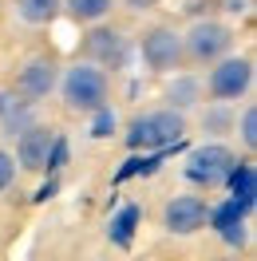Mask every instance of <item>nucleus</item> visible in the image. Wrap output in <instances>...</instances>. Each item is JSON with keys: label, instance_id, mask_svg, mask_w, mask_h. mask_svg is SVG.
<instances>
[{"label": "nucleus", "instance_id": "nucleus-1", "mask_svg": "<svg viewBox=\"0 0 257 261\" xmlns=\"http://www.w3.org/2000/svg\"><path fill=\"white\" fill-rule=\"evenodd\" d=\"M56 91H60V99H64V107L71 115H91V111L111 103V80L91 60H75V64L60 67Z\"/></svg>", "mask_w": 257, "mask_h": 261}, {"label": "nucleus", "instance_id": "nucleus-2", "mask_svg": "<svg viewBox=\"0 0 257 261\" xmlns=\"http://www.w3.org/2000/svg\"><path fill=\"white\" fill-rule=\"evenodd\" d=\"M182 139H186V115L174 111V107L139 111L123 127L127 150H166V147H178Z\"/></svg>", "mask_w": 257, "mask_h": 261}, {"label": "nucleus", "instance_id": "nucleus-3", "mask_svg": "<svg viewBox=\"0 0 257 261\" xmlns=\"http://www.w3.org/2000/svg\"><path fill=\"white\" fill-rule=\"evenodd\" d=\"M234 44H238L234 24H225V20H218V16L194 20L190 28L182 32V56H186V64H194V67H210L214 60H222L225 51H234Z\"/></svg>", "mask_w": 257, "mask_h": 261}, {"label": "nucleus", "instance_id": "nucleus-4", "mask_svg": "<svg viewBox=\"0 0 257 261\" xmlns=\"http://www.w3.org/2000/svg\"><path fill=\"white\" fill-rule=\"evenodd\" d=\"M67 154V143L60 130L52 127H40V123H32V127H24L16 135V166L20 170H28V174H44V170H60V163H64Z\"/></svg>", "mask_w": 257, "mask_h": 261}, {"label": "nucleus", "instance_id": "nucleus-5", "mask_svg": "<svg viewBox=\"0 0 257 261\" xmlns=\"http://www.w3.org/2000/svg\"><path fill=\"white\" fill-rule=\"evenodd\" d=\"M202 91L210 99H225V103H238L253 91V60L249 56H234L225 51L222 60H214L206 67V80H202Z\"/></svg>", "mask_w": 257, "mask_h": 261}, {"label": "nucleus", "instance_id": "nucleus-6", "mask_svg": "<svg viewBox=\"0 0 257 261\" xmlns=\"http://www.w3.org/2000/svg\"><path fill=\"white\" fill-rule=\"evenodd\" d=\"M135 51L146 64V71H155V75H170V71H178L186 64V56H182V32L174 24H150V28H143V36L135 40Z\"/></svg>", "mask_w": 257, "mask_h": 261}, {"label": "nucleus", "instance_id": "nucleus-7", "mask_svg": "<svg viewBox=\"0 0 257 261\" xmlns=\"http://www.w3.org/2000/svg\"><path fill=\"white\" fill-rule=\"evenodd\" d=\"M234 163H238V154L225 147V143H202V147H194L186 154L182 178L190 182L194 190H218V186H225Z\"/></svg>", "mask_w": 257, "mask_h": 261}, {"label": "nucleus", "instance_id": "nucleus-8", "mask_svg": "<svg viewBox=\"0 0 257 261\" xmlns=\"http://www.w3.org/2000/svg\"><path fill=\"white\" fill-rule=\"evenodd\" d=\"M131 56H135V40H131L123 28H115V24H91L87 36H83V60H91L99 64L103 71H123L131 64Z\"/></svg>", "mask_w": 257, "mask_h": 261}, {"label": "nucleus", "instance_id": "nucleus-9", "mask_svg": "<svg viewBox=\"0 0 257 261\" xmlns=\"http://www.w3.org/2000/svg\"><path fill=\"white\" fill-rule=\"evenodd\" d=\"M210 218V198H202L198 190H182V194L162 202V229L174 238H190L206 226Z\"/></svg>", "mask_w": 257, "mask_h": 261}, {"label": "nucleus", "instance_id": "nucleus-10", "mask_svg": "<svg viewBox=\"0 0 257 261\" xmlns=\"http://www.w3.org/2000/svg\"><path fill=\"white\" fill-rule=\"evenodd\" d=\"M56 83H60V64L52 60V56H32V60H24L16 71V95L32 99V103H40V99L56 95Z\"/></svg>", "mask_w": 257, "mask_h": 261}, {"label": "nucleus", "instance_id": "nucleus-11", "mask_svg": "<svg viewBox=\"0 0 257 261\" xmlns=\"http://www.w3.org/2000/svg\"><path fill=\"white\" fill-rule=\"evenodd\" d=\"M206 222L214 226V233H218L229 249H245V242H249V210H245V206H238V202L229 198L222 206H210Z\"/></svg>", "mask_w": 257, "mask_h": 261}, {"label": "nucleus", "instance_id": "nucleus-12", "mask_svg": "<svg viewBox=\"0 0 257 261\" xmlns=\"http://www.w3.org/2000/svg\"><path fill=\"white\" fill-rule=\"evenodd\" d=\"M36 123V103L32 99L16 95V91H0V130L8 139H16L24 127Z\"/></svg>", "mask_w": 257, "mask_h": 261}, {"label": "nucleus", "instance_id": "nucleus-13", "mask_svg": "<svg viewBox=\"0 0 257 261\" xmlns=\"http://www.w3.org/2000/svg\"><path fill=\"white\" fill-rule=\"evenodd\" d=\"M170 75H174V80H170V87H166V107H174V111H182V115L194 111V107L202 103V95H206V91H202V75L182 71V67L170 71Z\"/></svg>", "mask_w": 257, "mask_h": 261}, {"label": "nucleus", "instance_id": "nucleus-14", "mask_svg": "<svg viewBox=\"0 0 257 261\" xmlns=\"http://www.w3.org/2000/svg\"><path fill=\"white\" fill-rule=\"evenodd\" d=\"M225 186H229V198L238 206H245V210L253 214V206H257V166H253V159H238L234 170H229V178H225Z\"/></svg>", "mask_w": 257, "mask_h": 261}, {"label": "nucleus", "instance_id": "nucleus-15", "mask_svg": "<svg viewBox=\"0 0 257 261\" xmlns=\"http://www.w3.org/2000/svg\"><path fill=\"white\" fill-rule=\"evenodd\" d=\"M115 8H119V0H64V4H60V12H67V20L80 24V28H91V24L111 20Z\"/></svg>", "mask_w": 257, "mask_h": 261}, {"label": "nucleus", "instance_id": "nucleus-16", "mask_svg": "<svg viewBox=\"0 0 257 261\" xmlns=\"http://www.w3.org/2000/svg\"><path fill=\"white\" fill-rule=\"evenodd\" d=\"M60 4L64 0H16V20L28 28H48L60 16Z\"/></svg>", "mask_w": 257, "mask_h": 261}, {"label": "nucleus", "instance_id": "nucleus-17", "mask_svg": "<svg viewBox=\"0 0 257 261\" xmlns=\"http://www.w3.org/2000/svg\"><path fill=\"white\" fill-rule=\"evenodd\" d=\"M202 107V103H198ZM234 103H225V99H214V103H206L202 107V130L206 135H229L234 130Z\"/></svg>", "mask_w": 257, "mask_h": 261}, {"label": "nucleus", "instance_id": "nucleus-18", "mask_svg": "<svg viewBox=\"0 0 257 261\" xmlns=\"http://www.w3.org/2000/svg\"><path fill=\"white\" fill-rule=\"evenodd\" d=\"M234 135H238V143H241L245 154L257 150V103H245V107L234 115Z\"/></svg>", "mask_w": 257, "mask_h": 261}, {"label": "nucleus", "instance_id": "nucleus-19", "mask_svg": "<svg viewBox=\"0 0 257 261\" xmlns=\"http://www.w3.org/2000/svg\"><path fill=\"white\" fill-rule=\"evenodd\" d=\"M135 222H139V206H127V210H123V214L111 222V229H107V233H111V242H115V245H131Z\"/></svg>", "mask_w": 257, "mask_h": 261}, {"label": "nucleus", "instance_id": "nucleus-20", "mask_svg": "<svg viewBox=\"0 0 257 261\" xmlns=\"http://www.w3.org/2000/svg\"><path fill=\"white\" fill-rule=\"evenodd\" d=\"M16 159H12V154H8V150H0V194H4V190H8V186H12V182H16Z\"/></svg>", "mask_w": 257, "mask_h": 261}, {"label": "nucleus", "instance_id": "nucleus-21", "mask_svg": "<svg viewBox=\"0 0 257 261\" xmlns=\"http://www.w3.org/2000/svg\"><path fill=\"white\" fill-rule=\"evenodd\" d=\"M123 4V12H131V16H146V12H155L162 0H119Z\"/></svg>", "mask_w": 257, "mask_h": 261}, {"label": "nucleus", "instance_id": "nucleus-22", "mask_svg": "<svg viewBox=\"0 0 257 261\" xmlns=\"http://www.w3.org/2000/svg\"><path fill=\"white\" fill-rule=\"evenodd\" d=\"M225 12L229 16H245L249 12V0H225Z\"/></svg>", "mask_w": 257, "mask_h": 261}]
</instances>
